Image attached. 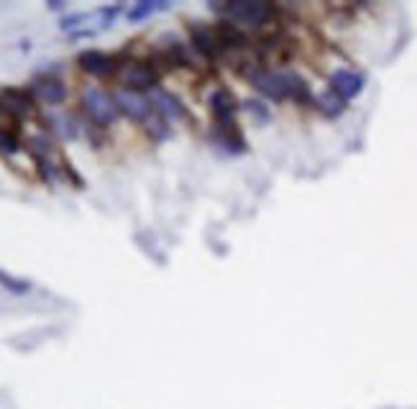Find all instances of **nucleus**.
Listing matches in <instances>:
<instances>
[{
    "mask_svg": "<svg viewBox=\"0 0 417 409\" xmlns=\"http://www.w3.org/2000/svg\"><path fill=\"white\" fill-rule=\"evenodd\" d=\"M254 88L259 93H264L271 100H284V97H307V85H305L297 74L290 72H269V69H262L251 77Z\"/></svg>",
    "mask_w": 417,
    "mask_h": 409,
    "instance_id": "1",
    "label": "nucleus"
},
{
    "mask_svg": "<svg viewBox=\"0 0 417 409\" xmlns=\"http://www.w3.org/2000/svg\"><path fill=\"white\" fill-rule=\"evenodd\" d=\"M82 107L85 113L90 115V121L98 123V126H110L118 115V105H115V97H110L108 93H102L98 88L85 90L82 95Z\"/></svg>",
    "mask_w": 417,
    "mask_h": 409,
    "instance_id": "2",
    "label": "nucleus"
},
{
    "mask_svg": "<svg viewBox=\"0 0 417 409\" xmlns=\"http://www.w3.org/2000/svg\"><path fill=\"white\" fill-rule=\"evenodd\" d=\"M221 13L228 16L233 23L243 26H259L271 16L269 3H259V0H238V3H225L221 6Z\"/></svg>",
    "mask_w": 417,
    "mask_h": 409,
    "instance_id": "3",
    "label": "nucleus"
},
{
    "mask_svg": "<svg viewBox=\"0 0 417 409\" xmlns=\"http://www.w3.org/2000/svg\"><path fill=\"white\" fill-rule=\"evenodd\" d=\"M121 82L126 85V90H134V93L151 90L156 85V69L148 67L146 61H131L121 72Z\"/></svg>",
    "mask_w": 417,
    "mask_h": 409,
    "instance_id": "4",
    "label": "nucleus"
},
{
    "mask_svg": "<svg viewBox=\"0 0 417 409\" xmlns=\"http://www.w3.org/2000/svg\"><path fill=\"white\" fill-rule=\"evenodd\" d=\"M115 105H118V110H123L131 121H146L148 113H151V102H148L141 93H134V90H126V88L115 93Z\"/></svg>",
    "mask_w": 417,
    "mask_h": 409,
    "instance_id": "5",
    "label": "nucleus"
},
{
    "mask_svg": "<svg viewBox=\"0 0 417 409\" xmlns=\"http://www.w3.org/2000/svg\"><path fill=\"white\" fill-rule=\"evenodd\" d=\"M330 88H333L336 95H341L343 100H351V97H356L363 90V77L356 72H351V69H338L330 77Z\"/></svg>",
    "mask_w": 417,
    "mask_h": 409,
    "instance_id": "6",
    "label": "nucleus"
},
{
    "mask_svg": "<svg viewBox=\"0 0 417 409\" xmlns=\"http://www.w3.org/2000/svg\"><path fill=\"white\" fill-rule=\"evenodd\" d=\"M31 95L36 100L47 102V105H59L64 97H67V90L59 80H36L31 85Z\"/></svg>",
    "mask_w": 417,
    "mask_h": 409,
    "instance_id": "7",
    "label": "nucleus"
},
{
    "mask_svg": "<svg viewBox=\"0 0 417 409\" xmlns=\"http://www.w3.org/2000/svg\"><path fill=\"white\" fill-rule=\"evenodd\" d=\"M80 67L90 74H98V77H105V74L113 72V59H110L108 54L98 52V49H90V52H82L80 54Z\"/></svg>",
    "mask_w": 417,
    "mask_h": 409,
    "instance_id": "8",
    "label": "nucleus"
},
{
    "mask_svg": "<svg viewBox=\"0 0 417 409\" xmlns=\"http://www.w3.org/2000/svg\"><path fill=\"white\" fill-rule=\"evenodd\" d=\"M3 105H6L8 113H13L16 118H26V115L34 110L31 95L23 93V90H6V93H3Z\"/></svg>",
    "mask_w": 417,
    "mask_h": 409,
    "instance_id": "9",
    "label": "nucleus"
},
{
    "mask_svg": "<svg viewBox=\"0 0 417 409\" xmlns=\"http://www.w3.org/2000/svg\"><path fill=\"white\" fill-rule=\"evenodd\" d=\"M210 102H213V113L218 115V123H221V126H230V118L236 113V100H233V95H230L228 90H218Z\"/></svg>",
    "mask_w": 417,
    "mask_h": 409,
    "instance_id": "10",
    "label": "nucleus"
},
{
    "mask_svg": "<svg viewBox=\"0 0 417 409\" xmlns=\"http://www.w3.org/2000/svg\"><path fill=\"white\" fill-rule=\"evenodd\" d=\"M192 31V39H195V47L200 49L205 57H213V54L218 52V47H221V39H218V31H213V28L208 26H192L189 28Z\"/></svg>",
    "mask_w": 417,
    "mask_h": 409,
    "instance_id": "11",
    "label": "nucleus"
},
{
    "mask_svg": "<svg viewBox=\"0 0 417 409\" xmlns=\"http://www.w3.org/2000/svg\"><path fill=\"white\" fill-rule=\"evenodd\" d=\"M154 105H156V110L162 115H167V118H182V113H184L175 95L164 93V90H156L154 93Z\"/></svg>",
    "mask_w": 417,
    "mask_h": 409,
    "instance_id": "12",
    "label": "nucleus"
},
{
    "mask_svg": "<svg viewBox=\"0 0 417 409\" xmlns=\"http://www.w3.org/2000/svg\"><path fill=\"white\" fill-rule=\"evenodd\" d=\"M317 105H320V110H323L325 115H341L346 110V100L341 97V95L333 93V90L325 93V95H320Z\"/></svg>",
    "mask_w": 417,
    "mask_h": 409,
    "instance_id": "13",
    "label": "nucleus"
},
{
    "mask_svg": "<svg viewBox=\"0 0 417 409\" xmlns=\"http://www.w3.org/2000/svg\"><path fill=\"white\" fill-rule=\"evenodd\" d=\"M162 8H167V3H154V0H143V3H139L136 8H131V11H128V18H131V20H141V18H146V16L154 13V11H162Z\"/></svg>",
    "mask_w": 417,
    "mask_h": 409,
    "instance_id": "14",
    "label": "nucleus"
},
{
    "mask_svg": "<svg viewBox=\"0 0 417 409\" xmlns=\"http://www.w3.org/2000/svg\"><path fill=\"white\" fill-rule=\"evenodd\" d=\"M52 123H54L52 128H54L61 138H74V136H77V128H74L69 115H52Z\"/></svg>",
    "mask_w": 417,
    "mask_h": 409,
    "instance_id": "15",
    "label": "nucleus"
},
{
    "mask_svg": "<svg viewBox=\"0 0 417 409\" xmlns=\"http://www.w3.org/2000/svg\"><path fill=\"white\" fill-rule=\"evenodd\" d=\"M18 151V141L13 134H8L6 128H0V154H16Z\"/></svg>",
    "mask_w": 417,
    "mask_h": 409,
    "instance_id": "16",
    "label": "nucleus"
},
{
    "mask_svg": "<svg viewBox=\"0 0 417 409\" xmlns=\"http://www.w3.org/2000/svg\"><path fill=\"white\" fill-rule=\"evenodd\" d=\"M0 282L6 284V287H11V292H18V295L28 292V284L26 282H16V279H11V276H6V274H0Z\"/></svg>",
    "mask_w": 417,
    "mask_h": 409,
    "instance_id": "17",
    "label": "nucleus"
},
{
    "mask_svg": "<svg viewBox=\"0 0 417 409\" xmlns=\"http://www.w3.org/2000/svg\"><path fill=\"white\" fill-rule=\"evenodd\" d=\"M31 146H34V151L39 156H44V154H49V151H52V146H49V141L44 138V136H36V138H31Z\"/></svg>",
    "mask_w": 417,
    "mask_h": 409,
    "instance_id": "18",
    "label": "nucleus"
}]
</instances>
